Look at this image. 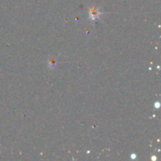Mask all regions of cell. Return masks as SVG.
I'll return each instance as SVG.
<instances>
[{
	"label": "cell",
	"instance_id": "6da1fadb",
	"mask_svg": "<svg viewBox=\"0 0 161 161\" xmlns=\"http://www.w3.org/2000/svg\"><path fill=\"white\" fill-rule=\"evenodd\" d=\"M88 14H89V19L91 21L94 22L98 19L100 18L101 15H102L103 13L97 6H90L88 10Z\"/></svg>",
	"mask_w": 161,
	"mask_h": 161
},
{
	"label": "cell",
	"instance_id": "7a4b0ae2",
	"mask_svg": "<svg viewBox=\"0 0 161 161\" xmlns=\"http://www.w3.org/2000/svg\"><path fill=\"white\" fill-rule=\"evenodd\" d=\"M56 61L54 59H51V60H49V66L50 68H53V67H55L56 65Z\"/></svg>",
	"mask_w": 161,
	"mask_h": 161
},
{
	"label": "cell",
	"instance_id": "3957f363",
	"mask_svg": "<svg viewBox=\"0 0 161 161\" xmlns=\"http://www.w3.org/2000/svg\"><path fill=\"white\" fill-rule=\"evenodd\" d=\"M130 157H131V159H133V160H135V159L137 158V155H136V154H135V153H133V154H131V155H130Z\"/></svg>",
	"mask_w": 161,
	"mask_h": 161
},
{
	"label": "cell",
	"instance_id": "277c9868",
	"mask_svg": "<svg viewBox=\"0 0 161 161\" xmlns=\"http://www.w3.org/2000/svg\"><path fill=\"white\" fill-rule=\"evenodd\" d=\"M155 108H160V103H159V102H156V103H155Z\"/></svg>",
	"mask_w": 161,
	"mask_h": 161
}]
</instances>
